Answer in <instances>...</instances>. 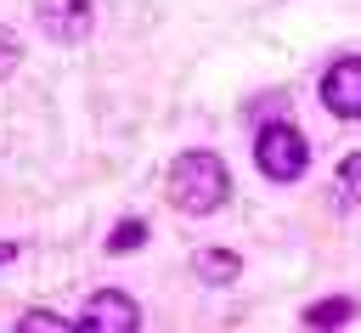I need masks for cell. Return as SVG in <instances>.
<instances>
[{
  "label": "cell",
  "mask_w": 361,
  "mask_h": 333,
  "mask_svg": "<svg viewBox=\"0 0 361 333\" xmlns=\"http://www.w3.org/2000/svg\"><path fill=\"white\" fill-rule=\"evenodd\" d=\"M305 327H344V322H355V299L350 293H333V299H316V305H305V316H299Z\"/></svg>",
  "instance_id": "52a82bcc"
},
{
  "label": "cell",
  "mask_w": 361,
  "mask_h": 333,
  "mask_svg": "<svg viewBox=\"0 0 361 333\" xmlns=\"http://www.w3.org/2000/svg\"><path fill=\"white\" fill-rule=\"evenodd\" d=\"M254 164H259L265 181L288 186V181H299V175L310 169V141H305L288 119H271V124H259V135H254Z\"/></svg>",
  "instance_id": "7a4b0ae2"
},
{
  "label": "cell",
  "mask_w": 361,
  "mask_h": 333,
  "mask_svg": "<svg viewBox=\"0 0 361 333\" xmlns=\"http://www.w3.org/2000/svg\"><path fill=\"white\" fill-rule=\"evenodd\" d=\"M90 0H34V23L45 28V40L56 45H79L90 34Z\"/></svg>",
  "instance_id": "277c9868"
},
{
  "label": "cell",
  "mask_w": 361,
  "mask_h": 333,
  "mask_svg": "<svg viewBox=\"0 0 361 333\" xmlns=\"http://www.w3.org/2000/svg\"><path fill=\"white\" fill-rule=\"evenodd\" d=\"M17 62H23V45H17V34H11V28H0V79H6Z\"/></svg>",
  "instance_id": "8fae6325"
},
{
  "label": "cell",
  "mask_w": 361,
  "mask_h": 333,
  "mask_svg": "<svg viewBox=\"0 0 361 333\" xmlns=\"http://www.w3.org/2000/svg\"><path fill=\"white\" fill-rule=\"evenodd\" d=\"M169 203L180 214H214L231 203V169L220 152L209 147H186L175 164H169Z\"/></svg>",
  "instance_id": "6da1fadb"
},
{
  "label": "cell",
  "mask_w": 361,
  "mask_h": 333,
  "mask_svg": "<svg viewBox=\"0 0 361 333\" xmlns=\"http://www.w3.org/2000/svg\"><path fill=\"white\" fill-rule=\"evenodd\" d=\"M17 327L23 333H73L79 322L73 316H56V310H28V316H17Z\"/></svg>",
  "instance_id": "30bf717a"
},
{
  "label": "cell",
  "mask_w": 361,
  "mask_h": 333,
  "mask_svg": "<svg viewBox=\"0 0 361 333\" xmlns=\"http://www.w3.org/2000/svg\"><path fill=\"white\" fill-rule=\"evenodd\" d=\"M333 203L338 209H350V203H361V147L338 164V175H333Z\"/></svg>",
  "instance_id": "ba28073f"
},
{
  "label": "cell",
  "mask_w": 361,
  "mask_h": 333,
  "mask_svg": "<svg viewBox=\"0 0 361 333\" xmlns=\"http://www.w3.org/2000/svg\"><path fill=\"white\" fill-rule=\"evenodd\" d=\"M11 254H17V243H0V260H11Z\"/></svg>",
  "instance_id": "7c38bea8"
},
{
  "label": "cell",
  "mask_w": 361,
  "mask_h": 333,
  "mask_svg": "<svg viewBox=\"0 0 361 333\" xmlns=\"http://www.w3.org/2000/svg\"><path fill=\"white\" fill-rule=\"evenodd\" d=\"M322 107L333 119H361V56H338L322 73Z\"/></svg>",
  "instance_id": "5b68a950"
},
{
  "label": "cell",
  "mask_w": 361,
  "mask_h": 333,
  "mask_svg": "<svg viewBox=\"0 0 361 333\" xmlns=\"http://www.w3.org/2000/svg\"><path fill=\"white\" fill-rule=\"evenodd\" d=\"M141 243H147V220H135V214L118 220V226L107 231V254H135Z\"/></svg>",
  "instance_id": "9c48e42d"
},
{
  "label": "cell",
  "mask_w": 361,
  "mask_h": 333,
  "mask_svg": "<svg viewBox=\"0 0 361 333\" xmlns=\"http://www.w3.org/2000/svg\"><path fill=\"white\" fill-rule=\"evenodd\" d=\"M73 322L90 327V333H135V327H141V305H135L124 288H96L90 305H85Z\"/></svg>",
  "instance_id": "3957f363"
},
{
  "label": "cell",
  "mask_w": 361,
  "mask_h": 333,
  "mask_svg": "<svg viewBox=\"0 0 361 333\" xmlns=\"http://www.w3.org/2000/svg\"><path fill=\"white\" fill-rule=\"evenodd\" d=\"M192 271H197L203 282H214V288H226V282H237V277H243V260H237L231 248H220V243H209V248H197V260H192Z\"/></svg>",
  "instance_id": "8992f818"
}]
</instances>
